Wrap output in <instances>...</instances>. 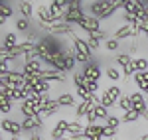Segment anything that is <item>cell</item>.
<instances>
[{
	"instance_id": "277c9868",
	"label": "cell",
	"mask_w": 148,
	"mask_h": 140,
	"mask_svg": "<svg viewBox=\"0 0 148 140\" xmlns=\"http://www.w3.org/2000/svg\"><path fill=\"white\" fill-rule=\"evenodd\" d=\"M44 128V118L40 117H32V118H24L22 120V130L24 132H28V134H36L38 130Z\"/></svg>"
},
{
	"instance_id": "484cf974",
	"label": "cell",
	"mask_w": 148,
	"mask_h": 140,
	"mask_svg": "<svg viewBox=\"0 0 148 140\" xmlns=\"http://www.w3.org/2000/svg\"><path fill=\"white\" fill-rule=\"evenodd\" d=\"M140 117H142V115H140V113H136V111L132 109V111H128V113H125V115H123V122H126V124H132V122H136Z\"/></svg>"
},
{
	"instance_id": "8fae6325",
	"label": "cell",
	"mask_w": 148,
	"mask_h": 140,
	"mask_svg": "<svg viewBox=\"0 0 148 140\" xmlns=\"http://www.w3.org/2000/svg\"><path fill=\"white\" fill-rule=\"evenodd\" d=\"M14 8H16V2H0V24L4 26L8 18H12V14H14Z\"/></svg>"
},
{
	"instance_id": "7402d4cb",
	"label": "cell",
	"mask_w": 148,
	"mask_h": 140,
	"mask_svg": "<svg viewBox=\"0 0 148 140\" xmlns=\"http://www.w3.org/2000/svg\"><path fill=\"white\" fill-rule=\"evenodd\" d=\"M93 109V103H85V101H81L79 105L75 107V117L77 118H83V117H87V113Z\"/></svg>"
},
{
	"instance_id": "5bb4252c",
	"label": "cell",
	"mask_w": 148,
	"mask_h": 140,
	"mask_svg": "<svg viewBox=\"0 0 148 140\" xmlns=\"http://www.w3.org/2000/svg\"><path fill=\"white\" fill-rule=\"evenodd\" d=\"M85 138L103 140V126L101 124H87V126H85Z\"/></svg>"
},
{
	"instance_id": "603a6c76",
	"label": "cell",
	"mask_w": 148,
	"mask_h": 140,
	"mask_svg": "<svg viewBox=\"0 0 148 140\" xmlns=\"http://www.w3.org/2000/svg\"><path fill=\"white\" fill-rule=\"evenodd\" d=\"M16 30H18V32H28V34H30V32H32V20L20 16V18L16 20Z\"/></svg>"
},
{
	"instance_id": "44dd1931",
	"label": "cell",
	"mask_w": 148,
	"mask_h": 140,
	"mask_svg": "<svg viewBox=\"0 0 148 140\" xmlns=\"http://www.w3.org/2000/svg\"><path fill=\"white\" fill-rule=\"evenodd\" d=\"M132 65H134L136 73H146V71H148V59L146 57H140V55H134Z\"/></svg>"
},
{
	"instance_id": "4dcf8cb0",
	"label": "cell",
	"mask_w": 148,
	"mask_h": 140,
	"mask_svg": "<svg viewBox=\"0 0 148 140\" xmlns=\"http://www.w3.org/2000/svg\"><path fill=\"white\" fill-rule=\"evenodd\" d=\"M134 83L138 85V89L142 91L144 87L148 85V77H146V73H134Z\"/></svg>"
},
{
	"instance_id": "8d00e7d4",
	"label": "cell",
	"mask_w": 148,
	"mask_h": 140,
	"mask_svg": "<svg viewBox=\"0 0 148 140\" xmlns=\"http://www.w3.org/2000/svg\"><path fill=\"white\" fill-rule=\"evenodd\" d=\"M75 63H77V59H75V53H71L65 57V65H67V71H73L75 69Z\"/></svg>"
},
{
	"instance_id": "d4e9b609",
	"label": "cell",
	"mask_w": 148,
	"mask_h": 140,
	"mask_svg": "<svg viewBox=\"0 0 148 140\" xmlns=\"http://www.w3.org/2000/svg\"><path fill=\"white\" fill-rule=\"evenodd\" d=\"M105 73H107V77H109L111 81H121V79H123L121 69H119V67H113V65H111V67H107V69H105Z\"/></svg>"
},
{
	"instance_id": "d590c367",
	"label": "cell",
	"mask_w": 148,
	"mask_h": 140,
	"mask_svg": "<svg viewBox=\"0 0 148 140\" xmlns=\"http://www.w3.org/2000/svg\"><path fill=\"white\" fill-rule=\"evenodd\" d=\"M85 89H87V91H91L93 95H97V91H99V81H91V79H87Z\"/></svg>"
},
{
	"instance_id": "60d3db41",
	"label": "cell",
	"mask_w": 148,
	"mask_h": 140,
	"mask_svg": "<svg viewBox=\"0 0 148 140\" xmlns=\"http://www.w3.org/2000/svg\"><path fill=\"white\" fill-rule=\"evenodd\" d=\"M138 140H148V132H144V134H142V136H140Z\"/></svg>"
},
{
	"instance_id": "74e56055",
	"label": "cell",
	"mask_w": 148,
	"mask_h": 140,
	"mask_svg": "<svg viewBox=\"0 0 148 140\" xmlns=\"http://www.w3.org/2000/svg\"><path fill=\"white\" fill-rule=\"evenodd\" d=\"M87 124H97V120H99V118H97V115H95V109H91V111H89V113H87Z\"/></svg>"
},
{
	"instance_id": "4fadbf2b",
	"label": "cell",
	"mask_w": 148,
	"mask_h": 140,
	"mask_svg": "<svg viewBox=\"0 0 148 140\" xmlns=\"http://www.w3.org/2000/svg\"><path fill=\"white\" fill-rule=\"evenodd\" d=\"M40 79L42 81H47V83H51V81H65V75L63 73H59V71L56 69H44L42 73H40Z\"/></svg>"
},
{
	"instance_id": "f6af8a7d",
	"label": "cell",
	"mask_w": 148,
	"mask_h": 140,
	"mask_svg": "<svg viewBox=\"0 0 148 140\" xmlns=\"http://www.w3.org/2000/svg\"><path fill=\"white\" fill-rule=\"evenodd\" d=\"M111 140H116V138H111Z\"/></svg>"
},
{
	"instance_id": "1f68e13d",
	"label": "cell",
	"mask_w": 148,
	"mask_h": 140,
	"mask_svg": "<svg viewBox=\"0 0 148 140\" xmlns=\"http://www.w3.org/2000/svg\"><path fill=\"white\" fill-rule=\"evenodd\" d=\"M121 122H123V118L114 117V115H109V118L105 120V126H111V128H116V130H119V126H121Z\"/></svg>"
},
{
	"instance_id": "7c38bea8",
	"label": "cell",
	"mask_w": 148,
	"mask_h": 140,
	"mask_svg": "<svg viewBox=\"0 0 148 140\" xmlns=\"http://www.w3.org/2000/svg\"><path fill=\"white\" fill-rule=\"evenodd\" d=\"M42 71H44V63L40 59H32V61L24 63V73L26 75H40Z\"/></svg>"
},
{
	"instance_id": "ab89813d",
	"label": "cell",
	"mask_w": 148,
	"mask_h": 140,
	"mask_svg": "<svg viewBox=\"0 0 148 140\" xmlns=\"http://www.w3.org/2000/svg\"><path fill=\"white\" fill-rule=\"evenodd\" d=\"M30 140H44L40 136V132H36V134H30Z\"/></svg>"
},
{
	"instance_id": "ac0fdd59",
	"label": "cell",
	"mask_w": 148,
	"mask_h": 140,
	"mask_svg": "<svg viewBox=\"0 0 148 140\" xmlns=\"http://www.w3.org/2000/svg\"><path fill=\"white\" fill-rule=\"evenodd\" d=\"M132 59H134V55H130L128 51H119V53L114 55L116 65H119V67H123V69H125L126 65H130V63H132Z\"/></svg>"
},
{
	"instance_id": "f35d334b",
	"label": "cell",
	"mask_w": 148,
	"mask_h": 140,
	"mask_svg": "<svg viewBox=\"0 0 148 140\" xmlns=\"http://www.w3.org/2000/svg\"><path fill=\"white\" fill-rule=\"evenodd\" d=\"M87 44H89V47H91L93 51H99V47H101V44L97 40H91V38H87Z\"/></svg>"
},
{
	"instance_id": "d6a6232c",
	"label": "cell",
	"mask_w": 148,
	"mask_h": 140,
	"mask_svg": "<svg viewBox=\"0 0 148 140\" xmlns=\"http://www.w3.org/2000/svg\"><path fill=\"white\" fill-rule=\"evenodd\" d=\"M73 83H75V89H79V87H85V83H87V77L83 75V73H73Z\"/></svg>"
},
{
	"instance_id": "9a60e30c",
	"label": "cell",
	"mask_w": 148,
	"mask_h": 140,
	"mask_svg": "<svg viewBox=\"0 0 148 140\" xmlns=\"http://www.w3.org/2000/svg\"><path fill=\"white\" fill-rule=\"evenodd\" d=\"M59 109H61V107H59V103H57V99H49V101L46 103V107H44V111H42L40 117L46 120L47 117H53L56 113H59Z\"/></svg>"
},
{
	"instance_id": "ffe728a7",
	"label": "cell",
	"mask_w": 148,
	"mask_h": 140,
	"mask_svg": "<svg viewBox=\"0 0 148 140\" xmlns=\"http://www.w3.org/2000/svg\"><path fill=\"white\" fill-rule=\"evenodd\" d=\"M20 113L24 115V118H32V117H38V113H36V107L32 101H24L22 105H20Z\"/></svg>"
},
{
	"instance_id": "cb8c5ba5",
	"label": "cell",
	"mask_w": 148,
	"mask_h": 140,
	"mask_svg": "<svg viewBox=\"0 0 148 140\" xmlns=\"http://www.w3.org/2000/svg\"><path fill=\"white\" fill-rule=\"evenodd\" d=\"M116 107H119L121 111H125V113H128V111H132V101H130V97H128V95H123V97L119 99V103H116Z\"/></svg>"
},
{
	"instance_id": "8992f818",
	"label": "cell",
	"mask_w": 148,
	"mask_h": 140,
	"mask_svg": "<svg viewBox=\"0 0 148 140\" xmlns=\"http://www.w3.org/2000/svg\"><path fill=\"white\" fill-rule=\"evenodd\" d=\"M2 130L4 132H8L10 136H20L24 130H22V122H18V120H12V118H2Z\"/></svg>"
},
{
	"instance_id": "52a82bcc",
	"label": "cell",
	"mask_w": 148,
	"mask_h": 140,
	"mask_svg": "<svg viewBox=\"0 0 148 140\" xmlns=\"http://www.w3.org/2000/svg\"><path fill=\"white\" fill-rule=\"evenodd\" d=\"M128 97H130V101H132V109L144 117L148 113V105H146V101H144V97H142V93H140V91H132Z\"/></svg>"
},
{
	"instance_id": "5b68a950",
	"label": "cell",
	"mask_w": 148,
	"mask_h": 140,
	"mask_svg": "<svg viewBox=\"0 0 148 140\" xmlns=\"http://www.w3.org/2000/svg\"><path fill=\"white\" fill-rule=\"evenodd\" d=\"M79 28L83 30V32H87V36L103 30L101 28V20H97V18H93V16H85V18L79 22Z\"/></svg>"
},
{
	"instance_id": "f1b7e54d",
	"label": "cell",
	"mask_w": 148,
	"mask_h": 140,
	"mask_svg": "<svg viewBox=\"0 0 148 140\" xmlns=\"http://www.w3.org/2000/svg\"><path fill=\"white\" fill-rule=\"evenodd\" d=\"M103 46H105V49H107V51H119L121 42H119V40H114V38H109V40H107Z\"/></svg>"
},
{
	"instance_id": "6da1fadb",
	"label": "cell",
	"mask_w": 148,
	"mask_h": 140,
	"mask_svg": "<svg viewBox=\"0 0 148 140\" xmlns=\"http://www.w3.org/2000/svg\"><path fill=\"white\" fill-rule=\"evenodd\" d=\"M125 6V0H93V2H87L85 8L89 12V16L97 18V20H107L111 18L119 8Z\"/></svg>"
},
{
	"instance_id": "836d02e7",
	"label": "cell",
	"mask_w": 148,
	"mask_h": 140,
	"mask_svg": "<svg viewBox=\"0 0 148 140\" xmlns=\"http://www.w3.org/2000/svg\"><path fill=\"white\" fill-rule=\"evenodd\" d=\"M12 103H14V101H10V99H0V111H2L4 117L12 111Z\"/></svg>"
},
{
	"instance_id": "7a4b0ae2",
	"label": "cell",
	"mask_w": 148,
	"mask_h": 140,
	"mask_svg": "<svg viewBox=\"0 0 148 140\" xmlns=\"http://www.w3.org/2000/svg\"><path fill=\"white\" fill-rule=\"evenodd\" d=\"M73 38V49H75V59L79 61V63H83V65H87L89 61H93V51L91 47H89V44H87V40H83V38H79L77 34L71 36Z\"/></svg>"
},
{
	"instance_id": "9c48e42d",
	"label": "cell",
	"mask_w": 148,
	"mask_h": 140,
	"mask_svg": "<svg viewBox=\"0 0 148 140\" xmlns=\"http://www.w3.org/2000/svg\"><path fill=\"white\" fill-rule=\"evenodd\" d=\"M67 126H69V120H67V118L56 120V126L51 128V140L65 138V134H67Z\"/></svg>"
},
{
	"instance_id": "7bdbcfd3",
	"label": "cell",
	"mask_w": 148,
	"mask_h": 140,
	"mask_svg": "<svg viewBox=\"0 0 148 140\" xmlns=\"http://www.w3.org/2000/svg\"><path fill=\"white\" fill-rule=\"evenodd\" d=\"M144 118H146V120H148V113H146V115H144Z\"/></svg>"
},
{
	"instance_id": "ee69618b",
	"label": "cell",
	"mask_w": 148,
	"mask_h": 140,
	"mask_svg": "<svg viewBox=\"0 0 148 140\" xmlns=\"http://www.w3.org/2000/svg\"><path fill=\"white\" fill-rule=\"evenodd\" d=\"M57 140H69V138H57Z\"/></svg>"
},
{
	"instance_id": "83f0119b",
	"label": "cell",
	"mask_w": 148,
	"mask_h": 140,
	"mask_svg": "<svg viewBox=\"0 0 148 140\" xmlns=\"http://www.w3.org/2000/svg\"><path fill=\"white\" fill-rule=\"evenodd\" d=\"M105 91H107V93L111 95V97H113V99L116 101V103H119V99L123 97V91H121V87H119V85H111V87H107Z\"/></svg>"
},
{
	"instance_id": "f546056e",
	"label": "cell",
	"mask_w": 148,
	"mask_h": 140,
	"mask_svg": "<svg viewBox=\"0 0 148 140\" xmlns=\"http://www.w3.org/2000/svg\"><path fill=\"white\" fill-rule=\"evenodd\" d=\"M93 109H95V115H97L99 120H107V118H109V109H107V107L97 105V107H93Z\"/></svg>"
},
{
	"instance_id": "4316f807",
	"label": "cell",
	"mask_w": 148,
	"mask_h": 140,
	"mask_svg": "<svg viewBox=\"0 0 148 140\" xmlns=\"http://www.w3.org/2000/svg\"><path fill=\"white\" fill-rule=\"evenodd\" d=\"M101 103H103V107H107V109H113V107H116V101H114L111 95L107 93L105 89H103V95H101Z\"/></svg>"
},
{
	"instance_id": "bcb514c9",
	"label": "cell",
	"mask_w": 148,
	"mask_h": 140,
	"mask_svg": "<svg viewBox=\"0 0 148 140\" xmlns=\"http://www.w3.org/2000/svg\"><path fill=\"white\" fill-rule=\"evenodd\" d=\"M85 140H89V138H85Z\"/></svg>"
},
{
	"instance_id": "b9f144b4",
	"label": "cell",
	"mask_w": 148,
	"mask_h": 140,
	"mask_svg": "<svg viewBox=\"0 0 148 140\" xmlns=\"http://www.w3.org/2000/svg\"><path fill=\"white\" fill-rule=\"evenodd\" d=\"M8 140H20V136H10Z\"/></svg>"
},
{
	"instance_id": "e575fe53",
	"label": "cell",
	"mask_w": 148,
	"mask_h": 140,
	"mask_svg": "<svg viewBox=\"0 0 148 140\" xmlns=\"http://www.w3.org/2000/svg\"><path fill=\"white\" fill-rule=\"evenodd\" d=\"M116 132H119L116 128H111V126H105V124H103V138L111 140V138H114V136H116Z\"/></svg>"
},
{
	"instance_id": "d6986e66",
	"label": "cell",
	"mask_w": 148,
	"mask_h": 140,
	"mask_svg": "<svg viewBox=\"0 0 148 140\" xmlns=\"http://www.w3.org/2000/svg\"><path fill=\"white\" fill-rule=\"evenodd\" d=\"M16 46H20V44H18V38L14 32H8V34L2 36V49H12Z\"/></svg>"
},
{
	"instance_id": "2e32d148",
	"label": "cell",
	"mask_w": 148,
	"mask_h": 140,
	"mask_svg": "<svg viewBox=\"0 0 148 140\" xmlns=\"http://www.w3.org/2000/svg\"><path fill=\"white\" fill-rule=\"evenodd\" d=\"M57 103H59L61 109H73V107H77V103H75V95H71V93L59 95V97H57Z\"/></svg>"
},
{
	"instance_id": "ba28073f",
	"label": "cell",
	"mask_w": 148,
	"mask_h": 140,
	"mask_svg": "<svg viewBox=\"0 0 148 140\" xmlns=\"http://www.w3.org/2000/svg\"><path fill=\"white\" fill-rule=\"evenodd\" d=\"M81 73L87 77V79H91V81H99L103 75L101 67H99V63L97 61H89L87 65H83V69H81Z\"/></svg>"
},
{
	"instance_id": "e0dca14e",
	"label": "cell",
	"mask_w": 148,
	"mask_h": 140,
	"mask_svg": "<svg viewBox=\"0 0 148 140\" xmlns=\"http://www.w3.org/2000/svg\"><path fill=\"white\" fill-rule=\"evenodd\" d=\"M67 134L69 136H85V126L81 124L79 120H69Z\"/></svg>"
},
{
	"instance_id": "3957f363",
	"label": "cell",
	"mask_w": 148,
	"mask_h": 140,
	"mask_svg": "<svg viewBox=\"0 0 148 140\" xmlns=\"http://www.w3.org/2000/svg\"><path fill=\"white\" fill-rule=\"evenodd\" d=\"M36 16H38V22L44 24V26H53L57 22H63L59 16H56L51 8H49V2H40L38 4V10H36Z\"/></svg>"
},
{
	"instance_id": "30bf717a",
	"label": "cell",
	"mask_w": 148,
	"mask_h": 140,
	"mask_svg": "<svg viewBox=\"0 0 148 140\" xmlns=\"http://www.w3.org/2000/svg\"><path fill=\"white\" fill-rule=\"evenodd\" d=\"M16 10L20 12L22 18L32 20V16H34V4L28 2V0H18V2H16Z\"/></svg>"
}]
</instances>
